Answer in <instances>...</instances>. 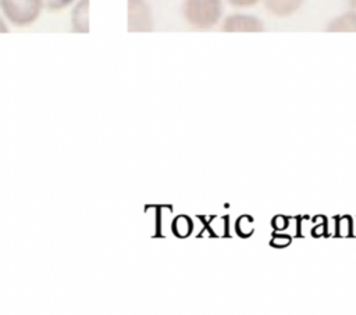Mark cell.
Segmentation results:
<instances>
[{
    "instance_id": "obj_1",
    "label": "cell",
    "mask_w": 356,
    "mask_h": 315,
    "mask_svg": "<svg viewBox=\"0 0 356 315\" xmlns=\"http://www.w3.org/2000/svg\"><path fill=\"white\" fill-rule=\"evenodd\" d=\"M220 0H185L182 14L185 21L195 29H210L221 17Z\"/></svg>"
},
{
    "instance_id": "obj_2",
    "label": "cell",
    "mask_w": 356,
    "mask_h": 315,
    "mask_svg": "<svg viewBox=\"0 0 356 315\" xmlns=\"http://www.w3.org/2000/svg\"><path fill=\"white\" fill-rule=\"evenodd\" d=\"M4 18L14 26L25 28L38 21L42 14V0H0Z\"/></svg>"
},
{
    "instance_id": "obj_3",
    "label": "cell",
    "mask_w": 356,
    "mask_h": 315,
    "mask_svg": "<svg viewBox=\"0 0 356 315\" xmlns=\"http://www.w3.org/2000/svg\"><path fill=\"white\" fill-rule=\"evenodd\" d=\"M128 31L150 32L153 31V17L146 0H128Z\"/></svg>"
},
{
    "instance_id": "obj_4",
    "label": "cell",
    "mask_w": 356,
    "mask_h": 315,
    "mask_svg": "<svg viewBox=\"0 0 356 315\" xmlns=\"http://www.w3.org/2000/svg\"><path fill=\"white\" fill-rule=\"evenodd\" d=\"M261 28L259 19L243 14L229 15L222 24V31L225 32H260Z\"/></svg>"
},
{
    "instance_id": "obj_5",
    "label": "cell",
    "mask_w": 356,
    "mask_h": 315,
    "mask_svg": "<svg viewBox=\"0 0 356 315\" xmlns=\"http://www.w3.org/2000/svg\"><path fill=\"white\" fill-rule=\"evenodd\" d=\"M71 29L75 33L89 32V0H79L71 12Z\"/></svg>"
},
{
    "instance_id": "obj_6",
    "label": "cell",
    "mask_w": 356,
    "mask_h": 315,
    "mask_svg": "<svg viewBox=\"0 0 356 315\" xmlns=\"http://www.w3.org/2000/svg\"><path fill=\"white\" fill-rule=\"evenodd\" d=\"M330 31H356V14L349 12L335 19L330 25Z\"/></svg>"
},
{
    "instance_id": "obj_7",
    "label": "cell",
    "mask_w": 356,
    "mask_h": 315,
    "mask_svg": "<svg viewBox=\"0 0 356 315\" xmlns=\"http://www.w3.org/2000/svg\"><path fill=\"white\" fill-rule=\"evenodd\" d=\"M75 0H42L43 8L49 11H60L70 7Z\"/></svg>"
},
{
    "instance_id": "obj_8",
    "label": "cell",
    "mask_w": 356,
    "mask_h": 315,
    "mask_svg": "<svg viewBox=\"0 0 356 315\" xmlns=\"http://www.w3.org/2000/svg\"><path fill=\"white\" fill-rule=\"evenodd\" d=\"M228 1L234 6H238V7H246V6L254 4L257 0H228Z\"/></svg>"
},
{
    "instance_id": "obj_9",
    "label": "cell",
    "mask_w": 356,
    "mask_h": 315,
    "mask_svg": "<svg viewBox=\"0 0 356 315\" xmlns=\"http://www.w3.org/2000/svg\"><path fill=\"white\" fill-rule=\"evenodd\" d=\"M6 32H8L7 24H6V21L0 17V33H6Z\"/></svg>"
},
{
    "instance_id": "obj_10",
    "label": "cell",
    "mask_w": 356,
    "mask_h": 315,
    "mask_svg": "<svg viewBox=\"0 0 356 315\" xmlns=\"http://www.w3.org/2000/svg\"><path fill=\"white\" fill-rule=\"evenodd\" d=\"M353 8H355V14H356V0L353 1Z\"/></svg>"
}]
</instances>
